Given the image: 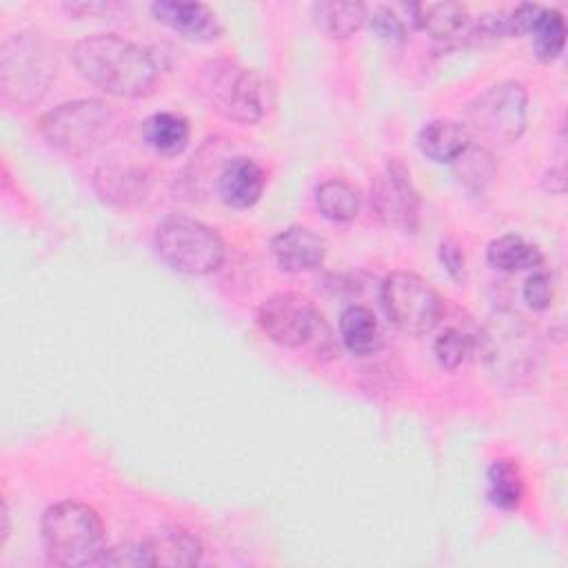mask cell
<instances>
[{
    "mask_svg": "<svg viewBox=\"0 0 568 568\" xmlns=\"http://www.w3.org/2000/svg\"><path fill=\"white\" fill-rule=\"evenodd\" d=\"M71 60L87 82L118 98L146 95L158 78L153 58L115 33H93L78 40Z\"/></svg>",
    "mask_w": 568,
    "mask_h": 568,
    "instance_id": "cell-1",
    "label": "cell"
},
{
    "mask_svg": "<svg viewBox=\"0 0 568 568\" xmlns=\"http://www.w3.org/2000/svg\"><path fill=\"white\" fill-rule=\"evenodd\" d=\"M197 93L211 111L240 124L262 120L275 98L266 75L231 60L206 62L197 75Z\"/></svg>",
    "mask_w": 568,
    "mask_h": 568,
    "instance_id": "cell-2",
    "label": "cell"
},
{
    "mask_svg": "<svg viewBox=\"0 0 568 568\" xmlns=\"http://www.w3.org/2000/svg\"><path fill=\"white\" fill-rule=\"evenodd\" d=\"M47 559L55 566L100 564L104 555V530L98 513L80 501L49 506L40 521Z\"/></svg>",
    "mask_w": 568,
    "mask_h": 568,
    "instance_id": "cell-3",
    "label": "cell"
},
{
    "mask_svg": "<svg viewBox=\"0 0 568 568\" xmlns=\"http://www.w3.org/2000/svg\"><path fill=\"white\" fill-rule=\"evenodd\" d=\"M118 126V113L102 100L64 102L40 120L44 140L71 158H82L104 146L113 140Z\"/></svg>",
    "mask_w": 568,
    "mask_h": 568,
    "instance_id": "cell-4",
    "label": "cell"
},
{
    "mask_svg": "<svg viewBox=\"0 0 568 568\" xmlns=\"http://www.w3.org/2000/svg\"><path fill=\"white\" fill-rule=\"evenodd\" d=\"M58 62L49 44L36 33H13L0 49V89L7 102L36 104L51 87Z\"/></svg>",
    "mask_w": 568,
    "mask_h": 568,
    "instance_id": "cell-5",
    "label": "cell"
},
{
    "mask_svg": "<svg viewBox=\"0 0 568 568\" xmlns=\"http://www.w3.org/2000/svg\"><path fill=\"white\" fill-rule=\"evenodd\" d=\"M158 255L184 275H209L224 262L222 237L200 220L173 215L155 229Z\"/></svg>",
    "mask_w": 568,
    "mask_h": 568,
    "instance_id": "cell-6",
    "label": "cell"
},
{
    "mask_svg": "<svg viewBox=\"0 0 568 568\" xmlns=\"http://www.w3.org/2000/svg\"><path fill=\"white\" fill-rule=\"evenodd\" d=\"M379 302L390 324L408 335L430 333L444 313L439 293L424 277L410 271H395L386 275Z\"/></svg>",
    "mask_w": 568,
    "mask_h": 568,
    "instance_id": "cell-7",
    "label": "cell"
},
{
    "mask_svg": "<svg viewBox=\"0 0 568 568\" xmlns=\"http://www.w3.org/2000/svg\"><path fill=\"white\" fill-rule=\"evenodd\" d=\"M526 89L521 82L504 80L481 91L466 109L468 133L486 142H515L526 129Z\"/></svg>",
    "mask_w": 568,
    "mask_h": 568,
    "instance_id": "cell-8",
    "label": "cell"
},
{
    "mask_svg": "<svg viewBox=\"0 0 568 568\" xmlns=\"http://www.w3.org/2000/svg\"><path fill=\"white\" fill-rule=\"evenodd\" d=\"M320 320L313 302L300 293H275L257 311V324L266 337L286 348L308 344Z\"/></svg>",
    "mask_w": 568,
    "mask_h": 568,
    "instance_id": "cell-9",
    "label": "cell"
},
{
    "mask_svg": "<svg viewBox=\"0 0 568 568\" xmlns=\"http://www.w3.org/2000/svg\"><path fill=\"white\" fill-rule=\"evenodd\" d=\"M371 206L379 222L402 233H415L419 224V195L408 169L390 160L371 184Z\"/></svg>",
    "mask_w": 568,
    "mask_h": 568,
    "instance_id": "cell-10",
    "label": "cell"
},
{
    "mask_svg": "<svg viewBox=\"0 0 568 568\" xmlns=\"http://www.w3.org/2000/svg\"><path fill=\"white\" fill-rule=\"evenodd\" d=\"M484 346L490 368L515 382L528 375L537 353L532 335L517 315L495 317L486 331Z\"/></svg>",
    "mask_w": 568,
    "mask_h": 568,
    "instance_id": "cell-11",
    "label": "cell"
},
{
    "mask_svg": "<svg viewBox=\"0 0 568 568\" xmlns=\"http://www.w3.org/2000/svg\"><path fill=\"white\" fill-rule=\"evenodd\" d=\"M202 559V544L184 528H160L138 546L115 548L118 566H195Z\"/></svg>",
    "mask_w": 568,
    "mask_h": 568,
    "instance_id": "cell-12",
    "label": "cell"
},
{
    "mask_svg": "<svg viewBox=\"0 0 568 568\" xmlns=\"http://www.w3.org/2000/svg\"><path fill=\"white\" fill-rule=\"evenodd\" d=\"M158 22L178 31L180 36L197 42L215 40L222 33V24L215 11L204 2H173L160 0L151 4Z\"/></svg>",
    "mask_w": 568,
    "mask_h": 568,
    "instance_id": "cell-13",
    "label": "cell"
},
{
    "mask_svg": "<svg viewBox=\"0 0 568 568\" xmlns=\"http://www.w3.org/2000/svg\"><path fill=\"white\" fill-rule=\"evenodd\" d=\"M271 248H273L275 264L284 273L313 271L324 262V255H326L324 240L306 226H288L280 231L273 237Z\"/></svg>",
    "mask_w": 568,
    "mask_h": 568,
    "instance_id": "cell-14",
    "label": "cell"
},
{
    "mask_svg": "<svg viewBox=\"0 0 568 568\" xmlns=\"http://www.w3.org/2000/svg\"><path fill=\"white\" fill-rule=\"evenodd\" d=\"M266 178L262 166L251 158H233L224 164L217 178V191L224 204L233 209H248L253 206L264 191Z\"/></svg>",
    "mask_w": 568,
    "mask_h": 568,
    "instance_id": "cell-15",
    "label": "cell"
},
{
    "mask_svg": "<svg viewBox=\"0 0 568 568\" xmlns=\"http://www.w3.org/2000/svg\"><path fill=\"white\" fill-rule=\"evenodd\" d=\"M93 186L104 202L113 206H133L146 193V178L133 164L109 162L98 166L93 175Z\"/></svg>",
    "mask_w": 568,
    "mask_h": 568,
    "instance_id": "cell-16",
    "label": "cell"
},
{
    "mask_svg": "<svg viewBox=\"0 0 568 568\" xmlns=\"http://www.w3.org/2000/svg\"><path fill=\"white\" fill-rule=\"evenodd\" d=\"M470 142L466 124L448 118L426 122L417 135L419 151L433 162H453Z\"/></svg>",
    "mask_w": 568,
    "mask_h": 568,
    "instance_id": "cell-17",
    "label": "cell"
},
{
    "mask_svg": "<svg viewBox=\"0 0 568 568\" xmlns=\"http://www.w3.org/2000/svg\"><path fill=\"white\" fill-rule=\"evenodd\" d=\"M339 335H342L344 346L357 357L373 355L382 346V333H379L377 317L371 308H366L362 304H353L342 311Z\"/></svg>",
    "mask_w": 568,
    "mask_h": 568,
    "instance_id": "cell-18",
    "label": "cell"
},
{
    "mask_svg": "<svg viewBox=\"0 0 568 568\" xmlns=\"http://www.w3.org/2000/svg\"><path fill=\"white\" fill-rule=\"evenodd\" d=\"M189 120L173 111H158L142 124V138L160 155H178L189 144Z\"/></svg>",
    "mask_w": 568,
    "mask_h": 568,
    "instance_id": "cell-19",
    "label": "cell"
},
{
    "mask_svg": "<svg viewBox=\"0 0 568 568\" xmlns=\"http://www.w3.org/2000/svg\"><path fill=\"white\" fill-rule=\"evenodd\" d=\"M408 11L413 24L437 40L453 38L468 18L466 7L457 2H415L408 4Z\"/></svg>",
    "mask_w": 568,
    "mask_h": 568,
    "instance_id": "cell-20",
    "label": "cell"
},
{
    "mask_svg": "<svg viewBox=\"0 0 568 568\" xmlns=\"http://www.w3.org/2000/svg\"><path fill=\"white\" fill-rule=\"evenodd\" d=\"M313 18L328 38L344 40L368 20V9L362 2H317Z\"/></svg>",
    "mask_w": 568,
    "mask_h": 568,
    "instance_id": "cell-21",
    "label": "cell"
},
{
    "mask_svg": "<svg viewBox=\"0 0 568 568\" xmlns=\"http://www.w3.org/2000/svg\"><path fill=\"white\" fill-rule=\"evenodd\" d=\"M486 260L493 268L515 273V271H526V268L539 266L541 253L535 244L510 233V235H501L488 244Z\"/></svg>",
    "mask_w": 568,
    "mask_h": 568,
    "instance_id": "cell-22",
    "label": "cell"
},
{
    "mask_svg": "<svg viewBox=\"0 0 568 568\" xmlns=\"http://www.w3.org/2000/svg\"><path fill=\"white\" fill-rule=\"evenodd\" d=\"M359 191L346 180H326L315 191L320 213L331 222H348L359 213Z\"/></svg>",
    "mask_w": 568,
    "mask_h": 568,
    "instance_id": "cell-23",
    "label": "cell"
},
{
    "mask_svg": "<svg viewBox=\"0 0 568 568\" xmlns=\"http://www.w3.org/2000/svg\"><path fill=\"white\" fill-rule=\"evenodd\" d=\"M524 477L513 459H495L488 468V497L501 510L519 508L524 499Z\"/></svg>",
    "mask_w": 568,
    "mask_h": 568,
    "instance_id": "cell-24",
    "label": "cell"
},
{
    "mask_svg": "<svg viewBox=\"0 0 568 568\" xmlns=\"http://www.w3.org/2000/svg\"><path fill=\"white\" fill-rule=\"evenodd\" d=\"M450 164L459 182L470 191H484L497 173V162L493 153L486 146L473 144V142Z\"/></svg>",
    "mask_w": 568,
    "mask_h": 568,
    "instance_id": "cell-25",
    "label": "cell"
},
{
    "mask_svg": "<svg viewBox=\"0 0 568 568\" xmlns=\"http://www.w3.org/2000/svg\"><path fill=\"white\" fill-rule=\"evenodd\" d=\"M528 33H532V47H535V55L539 60L552 62L564 51L566 22L557 9L541 7V11Z\"/></svg>",
    "mask_w": 568,
    "mask_h": 568,
    "instance_id": "cell-26",
    "label": "cell"
},
{
    "mask_svg": "<svg viewBox=\"0 0 568 568\" xmlns=\"http://www.w3.org/2000/svg\"><path fill=\"white\" fill-rule=\"evenodd\" d=\"M473 351V337L459 328H446L433 344L435 359L442 368L455 371Z\"/></svg>",
    "mask_w": 568,
    "mask_h": 568,
    "instance_id": "cell-27",
    "label": "cell"
},
{
    "mask_svg": "<svg viewBox=\"0 0 568 568\" xmlns=\"http://www.w3.org/2000/svg\"><path fill=\"white\" fill-rule=\"evenodd\" d=\"M552 297H555V282L550 273L546 271L530 273L524 284V302L532 311H546L552 304Z\"/></svg>",
    "mask_w": 568,
    "mask_h": 568,
    "instance_id": "cell-28",
    "label": "cell"
},
{
    "mask_svg": "<svg viewBox=\"0 0 568 568\" xmlns=\"http://www.w3.org/2000/svg\"><path fill=\"white\" fill-rule=\"evenodd\" d=\"M368 22H371L373 33L390 44H399L406 40V27H404L402 18H397V13L390 11L388 7L373 9V13L368 16Z\"/></svg>",
    "mask_w": 568,
    "mask_h": 568,
    "instance_id": "cell-29",
    "label": "cell"
},
{
    "mask_svg": "<svg viewBox=\"0 0 568 568\" xmlns=\"http://www.w3.org/2000/svg\"><path fill=\"white\" fill-rule=\"evenodd\" d=\"M439 260H442V264H444V268L448 271L450 277H455V280L464 277V253H462V248L453 240L442 242Z\"/></svg>",
    "mask_w": 568,
    "mask_h": 568,
    "instance_id": "cell-30",
    "label": "cell"
},
{
    "mask_svg": "<svg viewBox=\"0 0 568 568\" xmlns=\"http://www.w3.org/2000/svg\"><path fill=\"white\" fill-rule=\"evenodd\" d=\"M9 537V506L7 501H2V544L7 541Z\"/></svg>",
    "mask_w": 568,
    "mask_h": 568,
    "instance_id": "cell-31",
    "label": "cell"
}]
</instances>
